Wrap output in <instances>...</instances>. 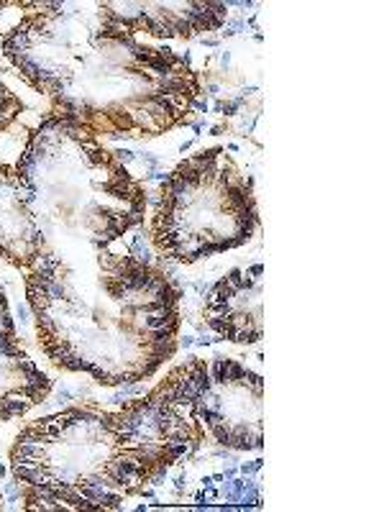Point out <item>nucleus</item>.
Segmentation results:
<instances>
[{"label":"nucleus","mask_w":384,"mask_h":512,"mask_svg":"<svg viewBox=\"0 0 384 512\" xmlns=\"http://www.w3.org/2000/svg\"><path fill=\"white\" fill-rule=\"evenodd\" d=\"M3 54L52 113L98 139H157L185 126L203 95L200 72L169 47L123 29L100 3H24Z\"/></svg>","instance_id":"obj_1"},{"label":"nucleus","mask_w":384,"mask_h":512,"mask_svg":"<svg viewBox=\"0 0 384 512\" xmlns=\"http://www.w3.org/2000/svg\"><path fill=\"white\" fill-rule=\"evenodd\" d=\"M41 351L62 372L103 387L154 377L177 354L182 290L134 254L93 249L26 272Z\"/></svg>","instance_id":"obj_2"},{"label":"nucleus","mask_w":384,"mask_h":512,"mask_svg":"<svg viewBox=\"0 0 384 512\" xmlns=\"http://www.w3.org/2000/svg\"><path fill=\"white\" fill-rule=\"evenodd\" d=\"M146 216V190L118 152L49 113L16 164H0V259L29 269L111 249Z\"/></svg>","instance_id":"obj_3"},{"label":"nucleus","mask_w":384,"mask_h":512,"mask_svg":"<svg viewBox=\"0 0 384 512\" xmlns=\"http://www.w3.org/2000/svg\"><path fill=\"white\" fill-rule=\"evenodd\" d=\"M203 441L182 410L152 395L121 410L82 405L26 425L11 446V474L26 510H118Z\"/></svg>","instance_id":"obj_4"},{"label":"nucleus","mask_w":384,"mask_h":512,"mask_svg":"<svg viewBox=\"0 0 384 512\" xmlns=\"http://www.w3.org/2000/svg\"><path fill=\"white\" fill-rule=\"evenodd\" d=\"M256 231L254 180L223 146L182 159L164 177L149 223L154 249L177 264L241 249Z\"/></svg>","instance_id":"obj_5"},{"label":"nucleus","mask_w":384,"mask_h":512,"mask_svg":"<svg viewBox=\"0 0 384 512\" xmlns=\"http://www.w3.org/2000/svg\"><path fill=\"white\" fill-rule=\"evenodd\" d=\"M228 451L264 448V377L236 359H190L149 392Z\"/></svg>","instance_id":"obj_6"},{"label":"nucleus","mask_w":384,"mask_h":512,"mask_svg":"<svg viewBox=\"0 0 384 512\" xmlns=\"http://www.w3.org/2000/svg\"><path fill=\"white\" fill-rule=\"evenodd\" d=\"M203 320L223 341L259 344L264 338V264L223 274L205 295Z\"/></svg>","instance_id":"obj_7"},{"label":"nucleus","mask_w":384,"mask_h":512,"mask_svg":"<svg viewBox=\"0 0 384 512\" xmlns=\"http://www.w3.org/2000/svg\"><path fill=\"white\" fill-rule=\"evenodd\" d=\"M105 11L131 34L152 39H195L218 31L228 18L226 3H152V0H103Z\"/></svg>","instance_id":"obj_8"},{"label":"nucleus","mask_w":384,"mask_h":512,"mask_svg":"<svg viewBox=\"0 0 384 512\" xmlns=\"http://www.w3.org/2000/svg\"><path fill=\"white\" fill-rule=\"evenodd\" d=\"M52 392V379L21 349L0 351V423L34 410Z\"/></svg>","instance_id":"obj_9"},{"label":"nucleus","mask_w":384,"mask_h":512,"mask_svg":"<svg viewBox=\"0 0 384 512\" xmlns=\"http://www.w3.org/2000/svg\"><path fill=\"white\" fill-rule=\"evenodd\" d=\"M16 349H21V346H18L16 326H13L6 292H3V287H0V351H16Z\"/></svg>","instance_id":"obj_10"},{"label":"nucleus","mask_w":384,"mask_h":512,"mask_svg":"<svg viewBox=\"0 0 384 512\" xmlns=\"http://www.w3.org/2000/svg\"><path fill=\"white\" fill-rule=\"evenodd\" d=\"M21 113H24V103H21V98H16V95H13L11 90L0 82V134H3V131H6V128L21 116Z\"/></svg>","instance_id":"obj_11"},{"label":"nucleus","mask_w":384,"mask_h":512,"mask_svg":"<svg viewBox=\"0 0 384 512\" xmlns=\"http://www.w3.org/2000/svg\"><path fill=\"white\" fill-rule=\"evenodd\" d=\"M8 6H13V3H3V0H0V13L6 11V8H8Z\"/></svg>","instance_id":"obj_12"},{"label":"nucleus","mask_w":384,"mask_h":512,"mask_svg":"<svg viewBox=\"0 0 384 512\" xmlns=\"http://www.w3.org/2000/svg\"><path fill=\"white\" fill-rule=\"evenodd\" d=\"M0 510H3V492H0Z\"/></svg>","instance_id":"obj_13"}]
</instances>
